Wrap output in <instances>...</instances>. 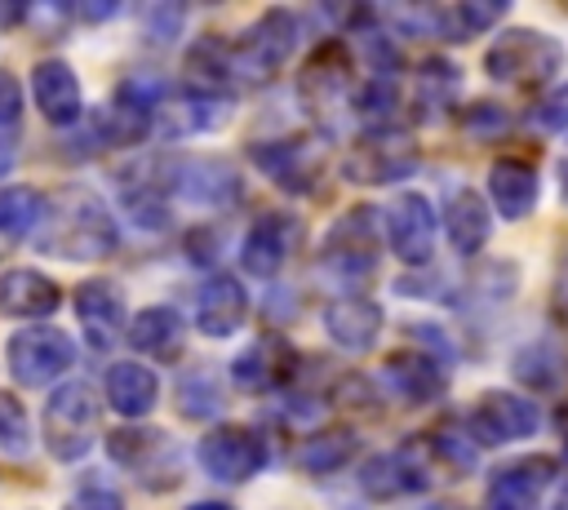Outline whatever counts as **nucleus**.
Returning a JSON list of instances; mask_svg holds the SVG:
<instances>
[{"label":"nucleus","instance_id":"obj_14","mask_svg":"<svg viewBox=\"0 0 568 510\" xmlns=\"http://www.w3.org/2000/svg\"><path fill=\"white\" fill-rule=\"evenodd\" d=\"M386 239L390 253L408 266H426L435 253V208L426 195L404 191L390 208H386Z\"/></svg>","mask_w":568,"mask_h":510},{"label":"nucleus","instance_id":"obj_32","mask_svg":"<svg viewBox=\"0 0 568 510\" xmlns=\"http://www.w3.org/2000/svg\"><path fill=\"white\" fill-rule=\"evenodd\" d=\"M457 84H462V75H457V67L453 62H444V58H426L417 71H413V93H417V102L422 106H444L453 93H457Z\"/></svg>","mask_w":568,"mask_h":510},{"label":"nucleus","instance_id":"obj_24","mask_svg":"<svg viewBox=\"0 0 568 510\" xmlns=\"http://www.w3.org/2000/svg\"><path fill=\"white\" fill-rule=\"evenodd\" d=\"M324 328H328V337L337 346L368 350L377 341V333H382V306L373 297H364V293H346V297L324 306Z\"/></svg>","mask_w":568,"mask_h":510},{"label":"nucleus","instance_id":"obj_38","mask_svg":"<svg viewBox=\"0 0 568 510\" xmlns=\"http://www.w3.org/2000/svg\"><path fill=\"white\" fill-rule=\"evenodd\" d=\"M67 510H124V501H120V492H115V488L89 483V488H80V492L67 501Z\"/></svg>","mask_w":568,"mask_h":510},{"label":"nucleus","instance_id":"obj_35","mask_svg":"<svg viewBox=\"0 0 568 510\" xmlns=\"http://www.w3.org/2000/svg\"><path fill=\"white\" fill-rule=\"evenodd\" d=\"M182 22H186V9L182 4H151L146 13H142V35L151 40V44H169L178 31H182Z\"/></svg>","mask_w":568,"mask_h":510},{"label":"nucleus","instance_id":"obj_8","mask_svg":"<svg viewBox=\"0 0 568 510\" xmlns=\"http://www.w3.org/2000/svg\"><path fill=\"white\" fill-rule=\"evenodd\" d=\"M320 266L346 284H359L377 271V217H373V208L359 204L328 226L324 248H320Z\"/></svg>","mask_w":568,"mask_h":510},{"label":"nucleus","instance_id":"obj_36","mask_svg":"<svg viewBox=\"0 0 568 510\" xmlns=\"http://www.w3.org/2000/svg\"><path fill=\"white\" fill-rule=\"evenodd\" d=\"M430 448H435V457L453 461L457 470H470L475 466V443H470L466 430H435L430 435Z\"/></svg>","mask_w":568,"mask_h":510},{"label":"nucleus","instance_id":"obj_7","mask_svg":"<svg viewBox=\"0 0 568 510\" xmlns=\"http://www.w3.org/2000/svg\"><path fill=\"white\" fill-rule=\"evenodd\" d=\"M266 457H271V448H266L262 430H253L244 421L213 426L200 439V470L213 483H248L266 466Z\"/></svg>","mask_w":568,"mask_h":510},{"label":"nucleus","instance_id":"obj_15","mask_svg":"<svg viewBox=\"0 0 568 510\" xmlns=\"http://www.w3.org/2000/svg\"><path fill=\"white\" fill-rule=\"evenodd\" d=\"M293 373H297V350L275 333L248 341L231 364V381L244 390H280L293 381Z\"/></svg>","mask_w":568,"mask_h":510},{"label":"nucleus","instance_id":"obj_10","mask_svg":"<svg viewBox=\"0 0 568 510\" xmlns=\"http://www.w3.org/2000/svg\"><path fill=\"white\" fill-rule=\"evenodd\" d=\"M417 169V146L408 133L382 124V129H368L342 160V173L351 182H364V186H386V182H399Z\"/></svg>","mask_w":568,"mask_h":510},{"label":"nucleus","instance_id":"obj_27","mask_svg":"<svg viewBox=\"0 0 568 510\" xmlns=\"http://www.w3.org/2000/svg\"><path fill=\"white\" fill-rule=\"evenodd\" d=\"M359 483H364V492L377 497V501H390V497H404V492H422V488H426V461H417L408 448H399V452H377L373 461H364Z\"/></svg>","mask_w":568,"mask_h":510},{"label":"nucleus","instance_id":"obj_16","mask_svg":"<svg viewBox=\"0 0 568 510\" xmlns=\"http://www.w3.org/2000/svg\"><path fill=\"white\" fill-rule=\"evenodd\" d=\"M555 483V461L550 457H519L493 470L488 479V506L493 510H537L541 492Z\"/></svg>","mask_w":568,"mask_h":510},{"label":"nucleus","instance_id":"obj_26","mask_svg":"<svg viewBox=\"0 0 568 510\" xmlns=\"http://www.w3.org/2000/svg\"><path fill=\"white\" fill-rule=\"evenodd\" d=\"M75 315L93 346H111L124 333V297L111 279H84L75 288Z\"/></svg>","mask_w":568,"mask_h":510},{"label":"nucleus","instance_id":"obj_46","mask_svg":"<svg viewBox=\"0 0 568 510\" xmlns=\"http://www.w3.org/2000/svg\"><path fill=\"white\" fill-rule=\"evenodd\" d=\"M555 510H568V497H564V501H559V506H555Z\"/></svg>","mask_w":568,"mask_h":510},{"label":"nucleus","instance_id":"obj_11","mask_svg":"<svg viewBox=\"0 0 568 510\" xmlns=\"http://www.w3.org/2000/svg\"><path fill=\"white\" fill-rule=\"evenodd\" d=\"M248 160L288 195L315 191V177L324 173V151L311 137H271V142H253Z\"/></svg>","mask_w":568,"mask_h":510},{"label":"nucleus","instance_id":"obj_19","mask_svg":"<svg viewBox=\"0 0 568 510\" xmlns=\"http://www.w3.org/2000/svg\"><path fill=\"white\" fill-rule=\"evenodd\" d=\"M120 204L138 226L164 231L169 226V173L160 164H133L129 173H120Z\"/></svg>","mask_w":568,"mask_h":510},{"label":"nucleus","instance_id":"obj_13","mask_svg":"<svg viewBox=\"0 0 568 510\" xmlns=\"http://www.w3.org/2000/svg\"><path fill=\"white\" fill-rule=\"evenodd\" d=\"M164 173H169V195H182L191 204L226 208L240 200V173L226 160H213V155L173 160V164H164Z\"/></svg>","mask_w":568,"mask_h":510},{"label":"nucleus","instance_id":"obj_1","mask_svg":"<svg viewBox=\"0 0 568 510\" xmlns=\"http://www.w3.org/2000/svg\"><path fill=\"white\" fill-rule=\"evenodd\" d=\"M36 244H40V253L62 257V262H102L120 248V226L98 191L62 186L44 204Z\"/></svg>","mask_w":568,"mask_h":510},{"label":"nucleus","instance_id":"obj_42","mask_svg":"<svg viewBox=\"0 0 568 510\" xmlns=\"http://www.w3.org/2000/svg\"><path fill=\"white\" fill-rule=\"evenodd\" d=\"M111 13H115V4H111V0H102V4H80V18H89V22L111 18Z\"/></svg>","mask_w":568,"mask_h":510},{"label":"nucleus","instance_id":"obj_40","mask_svg":"<svg viewBox=\"0 0 568 510\" xmlns=\"http://www.w3.org/2000/svg\"><path fill=\"white\" fill-rule=\"evenodd\" d=\"M550 315L568 328V257L559 262V271H555V284H550Z\"/></svg>","mask_w":568,"mask_h":510},{"label":"nucleus","instance_id":"obj_44","mask_svg":"<svg viewBox=\"0 0 568 510\" xmlns=\"http://www.w3.org/2000/svg\"><path fill=\"white\" fill-rule=\"evenodd\" d=\"M555 421H559V430H564V439H568V399L559 404V412H555Z\"/></svg>","mask_w":568,"mask_h":510},{"label":"nucleus","instance_id":"obj_23","mask_svg":"<svg viewBox=\"0 0 568 510\" xmlns=\"http://www.w3.org/2000/svg\"><path fill=\"white\" fill-rule=\"evenodd\" d=\"M346 89H351V49L342 40H324L302 67V98L320 111L333 106Z\"/></svg>","mask_w":568,"mask_h":510},{"label":"nucleus","instance_id":"obj_2","mask_svg":"<svg viewBox=\"0 0 568 510\" xmlns=\"http://www.w3.org/2000/svg\"><path fill=\"white\" fill-rule=\"evenodd\" d=\"M111 461L146 492H169L186 479V448L155 426H120L106 435Z\"/></svg>","mask_w":568,"mask_h":510},{"label":"nucleus","instance_id":"obj_33","mask_svg":"<svg viewBox=\"0 0 568 510\" xmlns=\"http://www.w3.org/2000/svg\"><path fill=\"white\" fill-rule=\"evenodd\" d=\"M31 448V421H27V408L18 404V395L0 390V452L9 457H27Z\"/></svg>","mask_w":568,"mask_h":510},{"label":"nucleus","instance_id":"obj_3","mask_svg":"<svg viewBox=\"0 0 568 510\" xmlns=\"http://www.w3.org/2000/svg\"><path fill=\"white\" fill-rule=\"evenodd\" d=\"M559 67L564 44L537 27H506L484 53V71L510 89H541Z\"/></svg>","mask_w":568,"mask_h":510},{"label":"nucleus","instance_id":"obj_30","mask_svg":"<svg viewBox=\"0 0 568 510\" xmlns=\"http://www.w3.org/2000/svg\"><path fill=\"white\" fill-rule=\"evenodd\" d=\"M182 315L173 306H146L129 319V346L142 350V355H160V359H178L182 350Z\"/></svg>","mask_w":568,"mask_h":510},{"label":"nucleus","instance_id":"obj_47","mask_svg":"<svg viewBox=\"0 0 568 510\" xmlns=\"http://www.w3.org/2000/svg\"><path fill=\"white\" fill-rule=\"evenodd\" d=\"M484 510H493V506H484Z\"/></svg>","mask_w":568,"mask_h":510},{"label":"nucleus","instance_id":"obj_41","mask_svg":"<svg viewBox=\"0 0 568 510\" xmlns=\"http://www.w3.org/2000/svg\"><path fill=\"white\" fill-rule=\"evenodd\" d=\"M18 160V142H13V129H0V177L13 169Z\"/></svg>","mask_w":568,"mask_h":510},{"label":"nucleus","instance_id":"obj_18","mask_svg":"<svg viewBox=\"0 0 568 510\" xmlns=\"http://www.w3.org/2000/svg\"><path fill=\"white\" fill-rule=\"evenodd\" d=\"M62 306V288L36 266L0 271V315L9 319H44Z\"/></svg>","mask_w":568,"mask_h":510},{"label":"nucleus","instance_id":"obj_6","mask_svg":"<svg viewBox=\"0 0 568 510\" xmlns=\"http://www.w3.org/2000/svg\"><path fill=\"white\" fill-rule=\"evenodd\" d=\"M470 443H484V448H501V443H519L528 435L541 430V408L528 399V395H515V390H488L479 395L470 408H466V426Z\"/></svg>","mask_w":568,"mask_h":510},{"label":"nucleus","instance_id":"obj_43","mask_svg":"<svg viewBox=\"0 0 568 510\" xmlns=\"http://www.w3.org/2000/svg\"><path fill=\"white\" fill-rule=\"evenodd\" d=\"M186 510H235L231 501H195V506H186Z\"/></svg>","mask_w":568,"mask_h":510},{"label":"nucleus","instance_id":"obj_39","mask_svg":"<svg viewBox=\"0 0 568 510\" xmlns=\"http://www.w3.org/2000/svg\"><path fill=\"white\" fill-rule=\"evenodd\" d=\"M18 115H22V89H18V80L0 67V129H13Z\"/></svg>","mask_w":568,"mask_h":510},{"label":"nucleus","instance_id":"obj_12","mask_svg":"<svg viewBox=\"0 0 568 510\" xmlns=\"http://www.w3.org/2000/svg\"><path fill=\"white\" fill-rule=\"evenodd\" d=\"M297 239H302V222H297L293 213L271 208V213L253 217V226L244 231V239H240V266H244L253 279H271V275H280V266L293 257Z\"/></svg>","mask_w":568,"mask_h":510},{"label":"nucleus","instance_id":"obj_5","mask_svg":"<svg viewBox=\"0 0 568 510\" xmlns=\"http://www.w3.org/2000/svg\"><path fill=\"white\" fill-rule=\"evenodd\" d=\"M98 430V399L89 381H62L44 404V443L53 461H80L93 448Z\"/></svg>","mask_w":568,"mask_h":510},{"label":"nucleus","instance_id":"obj_45","mask_svg":"<svg viewBox=\"0 0 568 510\" xmlns=\"http://www.w3.org/2000/svg\"><path fill=\"white\" fill-rule=\"evenodd\" d=\"M559 186H564V200H568V155H564V164H559Z\"/></svg>","mask_w":568,"mask_h":510},{"label":"nucleus","instance_id":"obj_4","mask_svg":"<svg viewBox=\"0 0 568 510\" xmlns=\"http://www.w3.org/2000/svg\"><path fill=\"white\" fill-rule=\"evenodd\" d=\"M297 49V18L288 9H266L262 18H253L235 44H226V58H231V75L235 84L248 80V84H262L271 80Z\"/></svg>","mask_w":568,"mask_h":510},{"label":"nucleus","instance_id":"obj_28","mask_svg":"<svg viewBox=\"0 0 568 510\" xmlns=\"http://www.w3.org/2000/svg\"><path fill=\"white\" fill-rule=\"evenodd\" d=\"M444 231H448V244H453L457 253H466V257L488 244V235H493V213H488V204L479 200V191L462 186V191H453V195L444 200Z\"/></svg>","mask_w":568,"mask_h":510},{"label":"nucleus","instance_id":"obj_31","mask_svg":"<svg viewBox=\"0 0 568 510\" xmlns=\"http://www.w3.org/2000/svg\"><path fill=\"white\" fill-rule=\"evenodd\" d=\"M44 204H49V195L36 191V186H4L0 191V235L4 239L31 235L44 217Z\"/></svg>","mask_w":568,"mask_h":510},{"label":"nucleus","instance_id":"obj_9","mask_svg":"<svg viewBox=\"0 0 568 510\" xmlns=\"http://www.w3.org/2000/svg\"><path fill=\"white\" fill-rule=\"evenodd\" d=\"M4 364L18 386H49L75 364V341L53 324L18 328L4 346Z\"/></svg>","mask_w":568,"mask_h":510},{"label":"nucleus","instance_id":"obj_21","mask_svg":"<svg viewBox=\"0 0 568 510\" xmlns=\"http://www.w3.org/2000/svg\"><path fill=\"white\" fill-rule=\"evenodd\" d=\"M488 195H493V204H497L501 217L524 222V217L537 208V195H541L537 169H532L524 155H501V160H493V169H488Z\"/></svg>","mask_w":568,"mask_h":510},{"label":"nucleus","instance_id":"obj_29","mask_svg":"<svg viewBox=\"0 0 568 510\" xmlns=\"http://www.w3.org/2000/svg\"><path fill=\"white\" fill-rule=\"evenodd\" d=\"M359 448H364L359 430H351V426H324V430H315V435H306L297 443V466L306 475H333V470L351 466L359 457Z\"/></svg>","mask_w":568,"mask_h":510},{"label":"nucleus","instance_id":"obj_22","mask_svg":"<svg viewBox=\"0 0 568 510\" xmlns=\"http://www.w3.org/2000/svg\"><path fill=\"white\" fill-rule=\"evenodd\" d=\"M386 386L408 404V408H422V404H435L444 395V368L435 355L426 350H395L386 359Z\"/></svg>","mask_w":568,"mask_h":510},{"label":"nucleus","instance_id":"obj_34","mask_svg":"<svg viewBox=\"0 0 568 510\" xmlns=\"http://www.w3.org/2000/svg\"><path fill=\"white\" fill-rule=\"evenodd\" d=\"M222 404V390H217V381H213V373H186L182 377V395H178V408L186 412V417H209L213 408Z\"/></svg>","mask_w":568,"mask_h":510},{"label":"nucleus","instance_id":"obj_17","mask_svg":"<svg viewBox=\"0 0 568 510\" xmlns=\"http://www.w3.org/2000/svg\"><path fill=\"white\" fill-rule=\"evenodd\" d=\"M31 93H36L40 115H44L49 124H58V129H71V124L84 115L80 80H75V71H71L62 58L36 62V71H31Z\"/></svg>","mask_w":568,"mask_h":510},{"label":"nucleus","instance_id":"obj_37","mask_svg":"<svg viewBox=\"0 0 568 510\" xmlns=\"http://www.w3.org/2000/svg\"><path fill=\"white\" fill-rule=\"evenodd\" d=\"M532 120H537V129H546V133H564V129H568V84H555V89L532 106Z\"/></svg>","mask_w":568,"mask_h":510},{"label":"nucleus","instance_id":"obj_25","mask_svg":"<svg viewBox=\"0 0 568 510\" xmlns=\"http://www.w3.org/2000/svg\"><path fill=\"white\" fill-rule=\"evenodd\" d=\"M102 390H106L111 412L138 421V417H146V412L155 408V399H160V377H155L146 364H138V359H120V364L106 368Z\"/></svg>","mask_w":568,"mask_h":510},{"label":"nucleus","instance_id":"obj_20","mask_svg":"<svg viewBox=\"0 0 568 510\" xmlns=\"http://www.w3.org/2000/svg\"><path fill=\"white\" fill-rule=\"evenodd\" d=\"M248 315V293L235 275H213L195 293V328L204 337H231Z\"/></svg>","mask_w":568,"mask_h":510}]
</instances>
